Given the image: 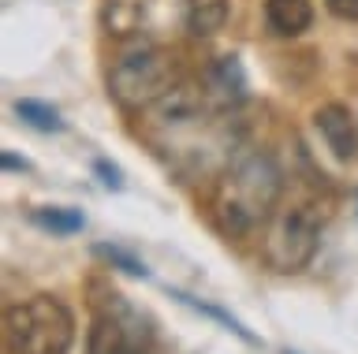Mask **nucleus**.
I'll list each match as a JSON object with an SVG mask.
<instances>
[{
    "mask_svg": "<svg viewBox=\"0 0 358 354\" xmlns=\"http://www.w3.org/2000/svg\"><path fill=\"white\" fill-rule=\"evenodd\" d=\"M4 168H8V172H27L30 164H27V161H19L11 149H4Z\"/></svg>",
    "mask_w": 358,
    "mask_h": 354,
    "instance_id": "nucleus-18",
    "label": "nucleus"
},
{
    "mask_svg": "<svg viewBox=\"0 0 358 354\" xmlns=\"http://www.w3.org/2000/svg\"><path fill=\"white\" fill-rule=\"evenodd\" d=\"M86 354H145V325L123 302V295H108V306L101 309L94 328H90Z\"/></svg>",
    "mask_w": 358,
    "mask_h": 354,
    "instance_id": "nucleus-7",
    "label": "nucleus"
},
{
    "mask_svg": "<svg viewBox=\"0 0 358 354\" xmlns=\"http://www.w3.org/2000/svg\"><path fill=\"white\" fill-rule=\"evenodd\" d=\"M209 90V97L224 108H235L246 97V75H243V64L235 57H217L206 68V82H201Z\"/></svg>",
    "mask_w": 358,
    "mask_h": 354,
    "instance_id": "nucleus-9",
    "label": "nucleus"
},
{
    "mask_svg": "<svg viewBox=\"0 0 358 354\" xmlns=\"http://www.w3.org/2000/svg\"><path fill=\"white\" fill-rule=\"evenodd\" d=\"M11 108H15V116H19L27 127H34V131H45V135H56V131H64L60 112H56L52 105H45V101H30V97H22V101H15Z\"/></svg>",
    "mask_w": 358,
    "mask_h": 354,
    "instance_id": "nucleus-14",
    "label": "nucleus"
},
{
    "mask_svg": "<svg viewBox=\"0 0 358 354\" xmlns=\"http://www.w3.org/2000/svg\"><path fill=\"white\" fill-rule=\"evenodd\" d=\"M179 82V60L157 41H134L108 68V97L123 112H150Z\"/></svg>",
    "mask_w": 358,
    "mask_h": 354,
    "instance_id": "nucleus-3",
    "label": "nucleus"
},
{
    "mask_svg": "<svg viewBox=\"0 0 358 354\" xmlns=\"http://www.w3.org/2000/svg\"><path fill=\"white\" fill-rule=\"evenodd\" d=\"M8 354H71L75 314L56 295H30L4 314Z\"/></svg>",
    "mask_w": 358,
    "mask_h": 354,
    "instance_id": "nucleus-4",
    "label": "nucleus"
},
{
    "mask_svg": "<svg viewBox=\"0 0 358 354\" xmlns=\"http://www.w3.org/2000/svg\"><path fill=\"white\" fill-rule=\"evenodd\" d=\"M30 220L38 224L41 231H52V235H75V231L86 228V216L78 209H67V205H45V209H34Z\"/></svg>",
    "mask_w": 358,
    "mask_h": 354,
    "instance_id": "nucleus-13",
    "label": "nucleus"
},
{
    "mask_svg": "<svg viewBox=\"0 0 358 354\" xmlns=\"http://www.w3.org/2000/svg\"><path fill=\"white\" fill-rule=\"evenodd\" d=\"M105 30L112 38L153 41L179 19L187 30V0H105Z\"/></svg>",
    "mask_w": 358,
    "mask_h": 354,
    "instance_id": "nucleus-6",
    "label": "nucleus"
},
{
    "mask_svg": "<svg viewBox=\"0 0 358 354\" xmlns=\"http://www.w3.org/2000/svg\"><path fill=\"white\" fill-rule=\"evenodd\" d=\"M145 131L164 164L183 183L217 179L243 149L231 108L213 101L206 86L190 82H179L145 112Z\"/></svg>",
    "mask_w": 358,
    "mask_h": 354,
    "instance_id": "nucleus-1",
    "label": "nucleus"
},
{
    "mask_svg": "<svg viewBox=\"0 0 358 354\" xmlns=\"http://www.w3.org/2000/svg\"><path fill=\"white\" fill-rule=\"evenodd\" d=\"M265 23L276 38H299L313 23L310 0H265Z\"/></svg>",
    "mask_w": 358,
    "mask_h": 354,
    "instance_id": "nucleus-10",
    "label": "nucleus"
},
{
    "mask_svg": "<svg viewBox=\"0 0 358 354\" xmlns=\"http://www.w3.org/2000/svg\"><path fill=\"white\" fill-rule=\"evenodd\" d=\"M321 242V216L313 205L276 209L262 231V261L273 272H302Z\"/></svg>",
    "mask_w": 358,
    "mask_h": 354,
    "instance_id": "nucleus-5",
    "label": "nucleus"
},
{
    "mask_svg": "<svg viewBox=\"0 0 358 354\" xmlns=\"http://www.w3.org/2000/svg\"><path fill=\"white\" fill-rule=\"evenodd\" d=\"M97 258H105L108 265H116V269H123L127 276H150V269H145L138 258H131V253L120 250V246H108V242H101V246H97Z\"/></svg>",
    "mask_w": 358,
    "mask_h": 354,
    "instance_id": "nucleus-15",
    "label": "nucleus"
},
{
    "mask_svg": "<svg viewBox=\"0 0 358 354\" xmlns=\"http://www.w3.org/2000/svg\"><path fill=\"white\" fill-rule=\"evenodd\" d=\"M94 172L101 175V183L112 186V191H123V172L116 168V164H108V161H94Z\"/></svg>",
    "mask_w": 358,
    "mask_h": 354,
    "instance_id": "nucleus-16",
    "label": "nucleus"
},
{
    "mask_svg": "<svg viewBox=\"0 0 358 354\" xmlns=\"http://www.w3.org/2000/svg\"><path fill=\"white\" fill-rule=\"evenodd\" d=\"M172 295H176L179 302H183V306H190V309H194V314H201V317H209V320H217L220 328H228V332H231V336H239L243 343H250V347H257V336H254V332H250V328L243 325L239 317H231L228 309H220V306H209V302H201V298H194V295H187V291H172Z\"/></svg>",
    "mask_w": 358,
    "mask_h": 354,
    "instance_id": "nucleus-12",
    "label": "nucleus"
},
{
    "mask_svg": "<svg viewBox=\"0 0 358 354\" xmlns=\"http://www.w3.org/2000/svg\"><path fill=\"white\" fill-rule=\"evenodd\" d=\"M280 194H284V172L273 153L239 149L213 186V224L228 239H250L273 220Z\"/></svg>",
    "mask_w": 358,
    "mask_h": 354,
    "instance_id": "nucleus-2",
    "label": "nucleus"
},
{
    "mask_svg": "<svg viewBox=\"0 0 358 354\" xmlns=\"http://www.w3.org/2000/svg\"><path fill=\"white\" fill-rule=\"evenodd\" d=\"M313 127L324 138V146L336 161H355L358 157V116L340 101H329L313 112Z\"/></svg>",
    "mask_w": 358,
    "mask_h": 354,
    "instance_id": "nucleus-8",
    "label": "nucleus"
},
{
    "mask_svg": "<svg viewBox=\"0 0 358 354\" xmlns=\"http://www.w3.org/2000/svg\"><path fill=\"white\" fill-rule=\"evenodd\" d=\"M324 8L336 19H358V0H324Z\"/></svg>",
    "mask_w": 358,
    "mask_h": 354,
    "instance_id": "nucleus-17",
    "label": "nucleus"
},
{
    "mask_svg": "<svg viewBox=\"0 0 358 354\" xmlns=\"http://www.w3.org/2000/svg\"><path fill=\"white\" fill-rule=\"evenodd\" d=\"M228 19V4L224 0H187V30L194 38L217 34Z\"/></svg>",
    "mask_w": 358,
    "mask_h": 354,
    "instance_id": "nucleus-11",
    "label": "nucleus"
}]
</instances>
